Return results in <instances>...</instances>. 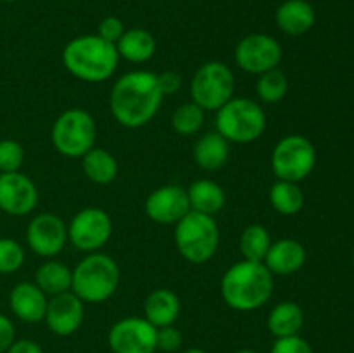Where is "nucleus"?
<instances>
[{"label":"nucleus","mask_w":354,"mask_h":353,"mask_svg":"<svg viewBox=\"0 0 354 353\" xmlns=\"http://www.w3.org/2000/svg\"><path fill=\"white\" fill-rule=\"evenodd\" d=\"M158 73L137 69L114 82L109 93V107L114 120L124 128H142L152 121L162 102Z\"/></svg>","instance_id":"f257e3e1"},{"label":"nucleus","mask_w":354,"mask_h":353,"mask_svg":"<svg viewBox=\"0 0 354 353\" xmlns=\"http://www.w3.org/2000/svg\"><path fill=\"white\" fill-rule=\"evenodd\" d=\"M216 132L232 144H251L266 130V114L256 100L232 97L216 111Z\"/></svg>","instance_id":"39448f33"},{"label":"nucleus","mask_w":354,"mask_h":353,"mask_svg":"<svg viewBox=\"0 0 354 353\" xmlns=\"http://www.w3.org/2000/svg\"><path fill=\"white\" fill-rule=\"evenodd\" d=\"M273 273L265 263L241 260L228 266L221 277L220 291L225 305L235 311H254L273 296Z\"/></svg>","instance_id":"f03ea898"},{"label":"nucleus","mask_w":354,"mask_h":353,"mask_svg":"<svg viewBox=\"0 0 354 353\" xmlns=\"http://www.w3.org/2000/svg\"><path fill=\"white\" fill-rule=\"evenodd\" d=\"M116 51L120 57L124 61L142 64L152 59L156 54V38L152 33L142 28H133V30H124L123 37L118 40Z\"/></svg>","instance_id":"b1692460"},{"label":"nucleus","mask_w":354,"mask_h":353,"mask_svg":"<svg viewBox=\"0 0 354 353\" xmlns=\"http://www.w3.org/2000/svg\"><path fill=\"white\" fill-rule=\"evenodd\" d=\"M275 19L283 33L299 37L313 28L315 10L306 0H287L279 7Z\"/></svg>","instance_id":"412c9836"},{"label":"nucleus","mask_w":354,"mask_h":353,"mask_svg":"<svg viewBox=\"0 0 354 353\" xmlns=\"http://www.w3.org/2000/svg\"><path fill=\"white\" fill-rule=\"evenodd\" d=\"M158 82L162 96H171V93L178 92L182 87V76L175 71H162L158 75Z\"/></svg>","instance_id":"c9c22d12"},{"label":"nucleus","mask_w":354,"mask_h":353,"mask_svg":"<svg viewBox=\"0 0 354 353\" xmlns=\"http://www.w3.org/2000/svg\"><path fill=\"white\" fill-rule=\"evenodd\" d=\"M16 339V329L9 317L0 314V353H6Z\"/></svg>","instance_id":"e433bc0d"},{"label":"nucleus","mask_w":354,"mask_h":353,"mask_svg":"<svg viewBox=\"0 0 354 353\" xmlns=\"http://www.w3.org/2000/svg\"><path fill=\"white\" fill-rule=\"evenodd\" d=\"M282 61V47L266 33H252L242 38L235 47V62L249 75H261L279 68Z\"/></svg>","instance_id":"f8f14e48"},{"label":"nucleus","mask_w":354,"mask_h":353,"mask_svg":"<svg viewBox=\"0 0 354 353\" xmlns=\"http://www.w3.org/2000/svg\"><path fill=\"white\" fill-rule=\"evenodd\" d=\"M192 102L204 111H218L235 93V76L221 61L204 62L194 73L190 82Z\"/></svg>","instance_id":"6e6552de"},{"label":"nucleus","mask_w":354,"mask_h":353,"mask_svg":"<svg viewBox=\"0 0 354 353\" xmlns=\"http://www.w3.org/2000/svg\"><path fill=\"white\" fill-rule=\"evenodd\" d=\"M303 324V308L296 301H282V303L275 305L266 318V327H268L270 334L275 336V339L297 336Z\"/></svg>","instance_id":"5701e85b"},{"label":"nucleus","mask_w":354,"mask_h":353,"mask_svg":"<svg viewBox=\"0 0 354 353\" xmlns=\"http://www.w3.org/2000/svg\"><path fill=\"white\" fill-rule=\"evenodd\" d=\"M24 249L17 241L9 237L0 239V273H14L23 266Z\"/></svg>","instance_id":"7c9ffc66"},{"label":"nucleus","mask_w":354,"mask_h":353,"mask_svg":"<svg viewBox=\"0 0 354 353\" xmlns=\"http://www.w3.org/2000/svg\"><path fill=\"white\" fill-rule=\"evenodd\" d=\"M256 82V93L259 99L266 104H277L287 96L289 90V80L287 75L280 68L270 69V71L258 75Z\"/></svg>","instance_id":"c85d7f7f"},{"label":"nucleus","mask_w":354,"mask_h":353,"mask_svg":"<svg viewBox=\"0 0 354 353\" xmlns=\"http://www.w3.org/2000/svg\"><path fill=\"white\" fill-rule=\"evenodd\" d=\"M120 54L116 45L99 35H82L62 51V64L75 78L86 83H102L116 73Z\"/></svg>","instance_id":"7ed1b4c3"},{"label":"nucleus","mask_w":354,"mask_h":353,"mask_svg":"<svg viewBox=\"0 0 354 353\" xmlns=\"http://www.w3.org/2000/svg\"><path fill=\"white\" fill-rule=\"evenodd\" d=\"M113 235V220L102 208H83L68 225V241L85 253L100 251Z\"/></svg>","instance_id":"9d476101"},{"label":"nucleus","mask_w":354,"mask_h":353,"mask_svg":"<svg viewBox=\"0 0 354 353\" xmlns=\"http://www.w3.org/2000/svg\"><path fill=\"white\" fill-rule=\"evenodd\" d=\"M107 343L113 353H156L158 329L145 317H124L109 329Z\"/></svg>","instance_id":"9b49d317"},{"label":"nucleus","mask_w":354,"mask_h":353,"mask_svg":"<svg viewBox=\"0 0 354 353\" xmlns=\"http://www.w3.org/2000/svg\"><path fill=\"white\" fill-rule=\"evenodd\" d=\"M82 168L86 179L97 185L114 182L120 172L116 158L102 147H92L85 156H82Z\"/></svg>","instance_id":"393cba45"},{"label":"nucleus","mask_w":354,"mask_h":353,"mask_svg":"<svg viewBox=\"0 0 354 353\" xmlns=\"http://www.w3.org/2000/svg\"><path fill=\"white\" fill-rule=\"evenodd\" d=\"M6 353H44V350L33 339H14Z\"/></svg>","instance_id":"4c0bfd02"},{"label":"nucleus","mask_w":354,"mask_h":353,"mask_svg":"<svg viewBox=\"0 0 354 353\" xmlns=\"http://www.w3.org/2000/svg\"><path fill=\"white\" fill-rule=\"evenodd\" d=\"M270 353H315L310 343L306 339L297 336H289V338L275 339Z\"/></svg>","instance_id":"473e14b6"},{"label":"nucleus","mask_w":354,"mask_h":353,"mask_svg":"<svg viewBox=\"0 0 354 353\" xmlns=\"http://www.w3.org/2000/svg\"><path fill=\"white\" fill-rule=\"evenodd\" d=\"M73 270L66 263L57 260H48L38 266L35 273V284L44 291L47 296H55L71 291Z\"/></svg>","instance_id":"a878e982"},{"label":"nucleus","mask_w":354,"mask_h":353,"mask_svg":"<svg viewBox=\"0 0 354 353\" xmlns=\"http://www.w3.org/2000/svg\"><path fill=\"white\" fill-rule=\"evenodd\" d=\"M38 189L21 172L0 173V210L12 217H26L37 208Z\"/></svg>","instance_id":"4468645a"},{"label":"nucleus","mask_w":354,"mask_h":353,"mask_svg":"<svg viewBox=\"0 0 354 353\" xmlns=\"http://www.w3.org/2000/svg\"><path fill=\"white\" fill-rule=\"evenodd\" d=\"M235 353H258V352H256V350H252V348H241V350H237Z\"/></svg>","instance_id":"ea45409f"},{"label":"nucleus","mask_w":354,"mask_h":353,"mask_svg":"<svg viewBox=\"0 0 354 353\" xmlns=\"http://www.w3.org/2000/svg\"><path fill=\"white\" fill-rule=\"evenodd\" d=\"M180 310H182V303H180L178 294L168 287L154 289L144 303V317L156 329L175 324L180 317Z\"/></svg>","instance_id":"6ab92c4d"},{"label":"nucleus","mask_w":354,"mask_h":353,"mask_svg":"<svg viewBox=\"0 0 354 353\" xmlns=\"http://www.w3.org/2000/svg\"><path fill=\"white\" fill-rule=\"evenodd\" d=\"M50 138L59 154L66 158H82L95 147V120L88 111L80 107L66 109L52 125Z\"/></svg>","instance_id":"0eeeda50"},{"label":"nucleus","mask_w":354,"mask_h":353,"mask_svg":"<svg viewBox=\"0 0 354 353\" xmlns=\"http://www.w3.org/2000/svg\"><path fill=\"white\" fill-rule=\"evenodd\" d=\"M121 282L120 265L106 253H88L73 269L71 291L83 303H104L111 300Z\"/></svg>","instance_id":"20e7f679"},{"label":"nucleus","mask_w":354,"mask_h":353,"mask_svg":"<svg viewBox=\"0 0 354 353\" xmlns=\"http://www.w3.org/2000/svg\"><path fill=\"white\" fill-rule=\"evenodd\" d=\"M85 318V303L73 291L50 296L45 311V324L55 336H71L82 327Z\"/></svg>","instance_id":"dca6fc26"},{"label":"nucleus","mask_w":354,"mask_h":353,"mask_svg":"<svg viewBox=\"0 0 354 353\" xmlns=\"http://www.w3.org/2000/svg\"><path fill=\"white\" fill-rule=\"evenodd\" d=\"M306 256V248L299 241L280 239L272 242L263 263L273 275H292L303 269Z\"/></svg>","instance_id":"a211bd4d"},{"label":"nucleus","mask_w":354,"mask_h":353,"mask_svg":"<svg viewBox=\"0 0 354 353\" xmlns=\"http://www.w3.org/2000/svg\"><path fill=\"white\" fill-rule=\"evenodd\" d=\"M189 211L187 189L180 185L158 187L145 199V213L159 225H176Z\"/></svg>","instance_id":"2eb2a0df"},{"label":"nucleus","mask_w":354,"mask_h":353,"mask_svg":"<svg viewBox=\"0 0 354 353\" xmlns=\"http://www.w3.org/2000/svg\"><path fill=\"white\" fill-rule=\"evenodd\" d=\"M175 244L182 258L201 265L216 255L220 246V228L209 215L190 210L175 225Z\"/></svg>","instance_id":"423d86ee"},{"label":"nucleus","mask_w":354,"mask_h":353,"mask_svg":"<svg viewBox=\"0 0 354 353\" xmlns=\"http://www.w3.org/2000/svg\"><path fill=\"white\" fill-rule=\"evenodd\" d=\"M48 296L35 282H19L9 294L12 314L26 324H37L45 318Z\"/></svg>","instance_id":"f3484780"},{"label":"nucleus","mask_w":354,"mask_h":353,"mask_svg":"<svg viewBox=\"0 0 354 353\" xmlns=\"http://www.w3.org/2000/svg\"><path fill=\"white\" fill-rule=\"evenodd\" d=\"M270 204L273 210L286 217L297 215L304 206V194L296 182L277 180L268 192Z\"/></svg>","instance_id":"bb28decb"},{"label":"nucleus","mask_w":354,"mask_h":353,"mask_svg":"<svg viewBox=\"0 0 354 353\" xmlns=\"http://www.w3.org/2000/svg\"><path fill=\"white\" fill-rule=\"evenodd\" d=\"M26 242L35 255L41 258H54L68 242V225L59 215H37L28 224Z\"/></svg>","instance_id":"ddd939ff"},{"label":"nucleus","mask_w":354,"mask_h":353,"mask_svg":"<svg viewBox=\"0 0 354 353\" xmlns=\"http://www.w3.org/2000/svg\"><path fill=\"white\" fill-rule=\"evenodd\" d=\"M3 2H16V0H3Z\"/></svg>","instance_id":"a19ab883"},{"label":"nucleus","mask_w":354,"mask_h":353,"mask_svg":"<svg viewBox=\"0 0 354 353\" xmlns=\"http://www.w3.org/2000/svg\"><path fill=\"white\" fill-rule=\"evenodd\" d=\"M182 353H207L206 350H203V348H189V350H185V352H182Z\"/></svg>","instance_id":"58836bf2"},{"label":"nucleus","mask_w":354,"mask_h":353,"mask_svg":"<svg viewBox=\"0 0 354 353\" xmlns=\"http://www.w3.org/2000/svg\"><path fill=\"white\" fill-rule=\"evenodd\" d=\"M353 263H354V256H353Z\"/></svg>","instance_id":"79ce46f5"},{"label":"nucleus","mask_w":354,"mask_h":353,"mask_svg":"<svg viewBox=\"0 0 354 353\" xmlns=\"http://www.w3.org/2000/svg\"><path fill=\"white\" fill-rule=\"evenodd\" d=\"M183 336L175 325H166L158 329V350L166 353H173L182 348Z\"/></svg>","instance_id":"72a5a7b5"},{"label":"nucleus","mask_w":354,"mask_h":353,"mask_svg":"<svg viewBox=\"0 0 354 353\" xmlns=\"http://www.w3.org/2000/svg\"><path fill=\"white\" fill-rule=\"evenodd\" d=\"M204 123V109L197 106L196 102H183L180 104L171 114V127L182 137H190L196 135L203 128Z\"/></svg>","instance_id":"c756f323"},{"label":"nucleus","mask_w":354,"mask_h":353,"mask_svg":"<svg viewBox=\"0 0 354 353\" xmlns=\"http://www.w3.org/2000/svg\"><path fill=\"white\" fill-rule=\"evenodd\" d=\"M270 246H272V237H270L268 228L259 224L245 227L239 239V249H241L242 258L249 260V262L263 263Z\"/></svg>","instance_id":"cd10ccee"},{"label":"nucleus","mask_w":354,"mask_h":353,"mask_svg":"<svg viewBox=\"0 0 354 353\" xmlns=\"http://www.w3.org/2000/svg\"><path fill=\"white\" fill-rule=\"evenodd\" d=\"M123 33H124V24L120 17L107 16L99 23V33L97 35H99L102 40L109 42V44L116 45L118 40L123 37Z\"/></svg>","instance_id":"f704fd0d"},{"label":"nucleus","mask_w":354,"mask_h":353,"mask_svg":"<svg viewBox=\"0 0 354 353\" xmlns=\"http://www.w3.org/2000/svg\"><path fill=\"white\" fill-rule=\"evenodd\" d=\"M317 165V149L304 135H286L277 142L272 152V170L277 180L299 183L313 172Z\"/></svg>","instance_id":"1a4fd4ad"},{"label":"nucleus","mask_w":354,"mask_h":353,"mask_svg":"<svg viewBox=\"0 0 354 353\" xmlns=\"http://www.w3.org/2000/svg\"><path fill=\"white\" fill-rule=\"evenodd\" d=\"M187 196H189L190 210L209 215V217L220 213L227 203L223 187L209 179H201L190 183L187 189Z\"/></svg>","instance_id":"4be33fe9"},{"label":"nucleus","mask_w":354,"mask_h":353,"mask_svg":"<svg viewBox=\"0 0 354 353\" xmlns=\"http://www.w3.org/2000/svg\"><path fill=\"white\" fill-rule=\"evenodd\" d=\"M228 158H230V142L218 132H207L201 135L194 145V161L206 172H216L223 168Z\"/></svg>","instance_id":"aec40b11"},{"label":"nucleus","mask_w":354,"mask_h":353,"mask_svg":"<svg viewBox=\"0 0 354 353\" xmlns=\"http://www.w3.org/2000/svg\"><path fill=\"white\" fill-rule=\"evenodd\" d=\"M24 163L23 145L12 138L0 141V173L19 172Z\"/></svg>","instance_id":"2f4dec72"}]
</instances>
